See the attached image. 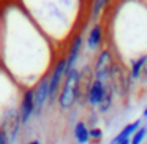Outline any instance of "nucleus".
Listing matches in <instances>:
<instances>
[{"label": "nucleus", "instance_id": "nucleus-4", "mask_svg": "<svg viewBox=\"0 0 147 144\" xmlns=\"http://www.w3.org/2000/svg\"><path fill=\"white\" fill-rule=\"evenodd\" d=\"M33 89V98H35V117H40L45 109V106L49 103V74L38 81Z\"/></svg>", "mask_w": 147, "mask_h": 144}, {"label": "nucleus", "instance_id": "nucleus-9", "mask_svg": "<svg viewBox=\"0 0 147 144\" xmlns=\"http://www.w3.org/2000/svg\"><path fill=\"white\" fill-rule=\"evenodd\" d=\"M141 127H142V119H134L133 122H130V124L125 125V127L115 135L114 139H112L109 144H120L122 141H125V139H131V136H133Z\"/></svg>", "mask_w": 147, "mask_h": 144}, {"label": "nucleus", "instance_id": "nucleus-10", "mask_svg": "<svg viewBox=\"0 0 147 144\" xmlns=\"http://www.w3.org/2000/svg\"><path fill=\"white\" fill-rule=\"evenodd\" d=\"M73 136L78 144H89L90 141V128L84 120H79L73 128Z\"/></svg>", "mask_w": 147, "mask_h": 144}, {"label": "nucleus", "instance_id": "nucleus-16", "mask_svg": "<svg viewBox=\"0 0 147 144\" xmlns=\"http://www.w3.org/2000/svg\"><path fill=\"white\" fill-rule=\"evenodd\" d=\"M0 144H11V141H10V138H8L7 131H5L2 127H0Z\"/></svg>", "mask_w": 147, "mask_h": 144}, {"label": "nucleus", "instance_id": "nucleus-12", "mask_svg": "<svg viewBox=\"0 0 147 144\" xmlns=\"http://www.w3.org/2000/svg\"><path fill=\"white\" fill-rule=\"evenodd\" d=\"M144 70H147V55H141L138 59H133L130 62V79L138 81Z\"/></svg>", "mask_w": 147, "mask_h": 144}, {"label": "nucleus", "instance_id": "nucleus-19", "mask_svg": "<svg viewBox=\"0 0 147 144\" xmlns=\"http://www.w3.org/2000/svg\"><path fill=\"white\" fill-rule=\"evenodd\" d=\"M120 144H130V139H125V141H122Z\"/></svg>", "mask_w": 147, "mask_h": 144}, {"label": "nucleus", "instance_id": "nucleus-2", "mask_svg": "<svg viewBox=\"0 0 147 144\" xmlns=\"http://www.w3.org/2000/svg\"><path fill=\"white\" fill-rule=\"evenodd\" d=\"M115 68L114 51L111 48H103L96 55L95 65H93V79L106 82L112 76Z\"/></svg>", "mask_w": 147, "mask_h": 144}, {"label": "nucleus", "instance_id": "nucleus-14", "mask_svg": "<svg viewBox=\"0 0 147 144\" xmlns=\"http://www.w3.org/2000/svg\"><path fill=\"white\" fill-rule=\"evenodd\" d=\"M146 138H147V127H141L139 130L131 136L130 144H142Z\"/></svg>", "mask_w": 147, "mask_h": 144}, {"label": "nucleus", "instance_id": "nucleus-5", "mask_svg": "<svg viewBox=\"0 0 147 144\" xmlns=\"http://www.w3.org/2000/svg\"><path fill=\"white\" fill-rule=\"evenodd\" d=\"M108 89L109 87L106 86V82H101V81L93 79L92 82L89 84L86 92V100L92 108H100L105 101L106 95H108Z\"/></svg>", "mask_w": 147, "mask_h": 144}, {"label": "nucleus", "instance_id": "nucleus-15", "mask_svg": "<svg viewBox=\"0 0 147 144\" xmlns=\"http://www.w3.org/2000/svg\"><path fill=\"white\" fill-rule=\"evenodd\" d=\"M90 139L92 141H101L103 139V130L100 127H92L90 128Z\"/></svg>", "mask_w": 147, "mask_h": 144}, {"label": "nucleus", "instance_id": "nucleus-11", "mask_svg": "<svg viewBox=\"0 0 147 144\" xmlns=\"http://www.w3.org/2000/svg\"><path fill=\"white\" fill-rule=\"evenodd\" d=\"M109 7H111V3L106 2V0H96V2H92V3H90V10L87 11V13H89V21L92 22V26L96 22H100L98 21L100 16H101L103 11Z\"/></svg>", "mask_w": 147, "mask_h": 144}, {"label": "nucleus", "instance_id": "nucleus-13", "mask_svg": "<svg viewBox=\"0 0 147 144\" xmlns=\"http://www.w3.org/2000/svg\"><path fill=\"white\" fill-rule=\"evenodd\" d=\"M112 100H114V89H112V87H109V89H108V95H106L105 101H103V105L98 108V111L101 112V114H105V112H108L109 109H111Z\"/></svg>", "mask_w": 147, "mask_h": 144}, {"label": "nucleus", "instance_id": "nucleus-17", "mask_svg": "<svg viewBox=\"0 0 147 144\" xmlns=\"http://www.w3.org/2000/svg\"><path fill=\"white\" fill-rule=\"evenodd\" d=\"M26 144H41V143H40L38 139H30L29 143H26Z\"/></svg>", "mask_w": 147, "mask_h": 144}, {"label": "nucleus", "instance_id": "nucleus-6", "mask_svg": "<svg viewBox=\"0 0 147 144\" xmlns=\"http://www.w3.org/2000/svg\"><path fill=\"white\" fill-rule=\"evenodd\" d=\"M82 46H84L82 32H76L73 37H71L70 43H68V51H67V54H65L68 71H71V70L76 68V64H78V60H79L81 51H82Z\"/></svg>", "mask_w": 147, "mask_h": 144}, {"label": "nucleus", "instance_id": "nucleus-3", "mask_svg": "<svg viewBox=\"0 0 147 144\" xmlns=\"http://www.w3.org/2000/svg\"><path fill=\"white\" fill-rule=\"evenodd\" d=\"M67 59H65V55H62L54 62V67L49 73V103L55 101V98L59 97L62 84H63L65 76H67Z\"/></svg>", "mask_w": 147, "mask_h": 144}, {"label": "nucleus", "instance_id": "nucleus-18", "mask_svg": "<svg viewBox=\"0 0 147 144\" xmlns=\"http://www.w3.org/2000/svg\"><path fill=\"white\" fill-rule=\"evenodd\" d=\"M142 119H147V106L144 108V111H142Z\"/></svg>", "mask_w": 147, "mask_h": 144}, {"label": "nucleus", "instance_id": "nucleus-1", "mask_svg": "<svg viewBox=\"0 0 147 144\" xmlns=\"http://www.w3.org/2000/svg\"><path fill=\"white\" fill-rule=\"evenodd\" d=\"M81 71L78 68L71 71H67L65 81L62 84L60 93L57 97V105L62 111H68L74 106V103L79 98V92H81Z\"/></svg>", "mask_w": 147, "mask_h": 144}, {"label": "nucleus", "instance_id": "nucleus-7", "mask_svg": "<svg viewBox=\"0 0 147 144\" xmlns=\"http://www.w3.org/2000/svg\"><path fill=\"white\" fill-rule=\"evenodd\" d=\"M35 98H33V89H24L22 100L19 101V119L21 125H26L30 119L35 117Z\"/></svg>", "mask_w": 147, "mask_h": 144}, {"label": "nucleus", "instance_id": "nucleus-8", "mask_svg": "<svg viewBox=\"0 0 147 144\" xmlns=\"http://www.w3.org/2000/svg\"><path fill=\"white\" fill-rule=\"evenodd\" d=\"M103 41H105V27H103V22H96L90 27L86 37V46L89 52L101 51Z\"/></svg>", "mask_w": 147, "mask_h": 144}]
</instances>
